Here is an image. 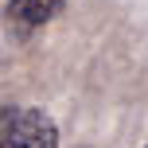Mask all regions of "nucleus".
Returning a JSON list of instances; mask_svg holds the SVG:
<instances>
[{
  "mask_svg": "<svg viewBox=\"0 0 148 148\" xmlns=\"http://www.w3.org/2000/svg\"><path fill=\"white\" fill-rule=\"evenodd\" d=\"M144 148H148V144H144Z\"/></svg>",
  "mask_w": 148,
  "mask_h": 148,
  "instance_id": "7ed1b4c3",
  "label": "nucleus"
},
{
  "mask_svg": "<svg viewBox=\"0 0 148 148\" xmlns=\"http://www.w3.org/2000/svg\"><path fill=\"white\" fill-rule=\"evenodd\" d=\"M62 4H66V0H8L4 16H8V23L16 27V35H27V31L43 27L47 20H55Z\"/></svg>",
  "mask_w": 148,
  "mask_h": 148,
  "instance_id": "f03ea898",
  "label": "nucleus"
},
{
  "mask_svg": "<svg viewBox=\"0 0 148 148\" xmlns=\"http://www.w3.org/2000/svg\"><path fill=\"white\" fill-rule=\"evenodd\" d=\"M0 148H59V125L39 105L0 109Z\"/></svg>",
  "mask_w": 148,
  "mask_h": 148,
  "instance_id": "f257e3e1",
  "label": "nucleus"
}]
</instances>
